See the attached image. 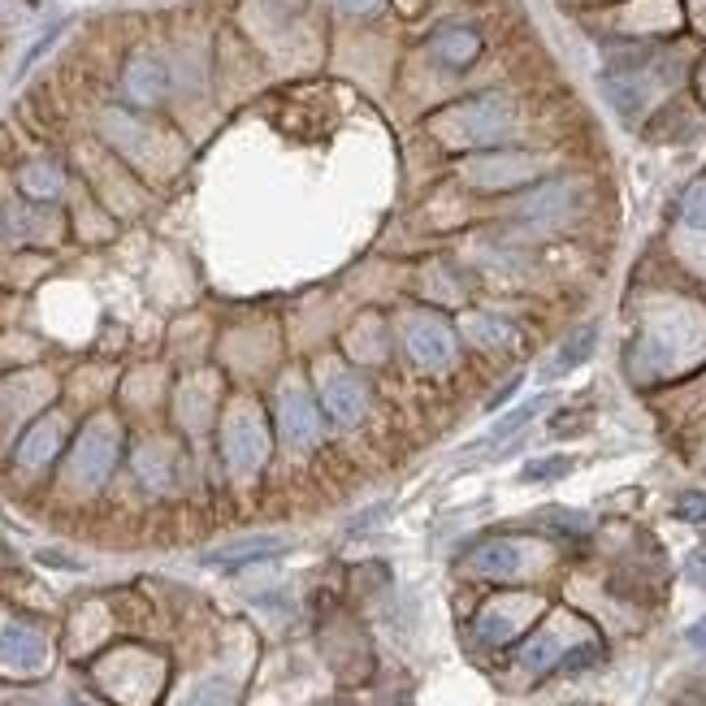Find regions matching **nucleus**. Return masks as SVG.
<instances>
[{
    "label": "nucleus",
    "mask_w": 706,
    "mask_h": 706,
    "mask_svg": "<svg viewBox=\"0 0 706 706\" xmlns=\"http://www.w3.org/2000/svg\"><path fill=\"white\" fill-rule=\"evenodd\" d=\"M117 459V429L109 420H91L74 446V459H70V472L83 481V486H100L109 477Z\"/></svg>",
    "instance_id": "nucleus-1"
},
{
    "label": "nucleus",
    "mask_w": 706,
    "mask_h": 706,
    "mask_svg": "<svg viewBox=\"0 0 706 706\" xmlns=\"http://www.w3.org/2000/svg\"><path fill=\"white\" fill-rule=\"evenodd\" d=\"M265 451H269V442H265L261 416L248 412V407L230 412V420H226V459H230V468L235 472H252V468H261Z\"/></svg>",
    "instance_id": "nucleus-2"
},
{
    "label": "nucleus",
    "mask_w": 706,
    "mask_h": 706,
    "mask_svg": "<svg viewBox=\"0 0 706 706\" xmlns=\"http://www.w3.org/2000/svg\"><path fill=\"white\" fill-rule=\"evenodd\" d=\"M0 659L13 672H39L48 664V642L30 625H4L0 629Z\"/></svg>",
    "instance_id": "nucleus-3"
},
{
    "label": "nucleus",
    "mask_w": 706,
    "mask_h": 706,
    "mask_svg": "<svg viewBox=\"0 0 706 706\" xmlns=\"http://www.w3.org/2000/svg\"><path fill=\"white\" fill-rule=\"evenodd\" d=\"M407 348L425 368H446L455 360V335L438 326L433 317H412L407 322Z\"/></svg>",
    "instance_id": "nucleus-4"
},
{
    "label": "nucleus",
    "mask_w": 706,
    "mask_h": 706,
    "mask_svg": "<svg viewBox=\"0 0 706 706\" xmlns=\"http://www.w3.org/2000/svg\"><path fill=\"white\" fill-rule=\"evenodd\" d=\"M429 52H433L442 65L464 70V65L477 61V52H481V35L468 30V26H442V30L429 39Z\"/></svg>",
    "instance_id": "nucleus-5"
},
{
    "label": "nucleus",
    "mask_w": 706,
    "mask_h": 706,
    "mask_svg": "<svg viewBox=\"0 0 706 706\" xmlns=\"http://www.w3.org/2000/svg\"><path fill=\"white\" fill-rule=\"evenodd\" d=\"M317 433H322V420H317V407L300 394V390H291L287 399H282V438L291 442V446H313L317 442Z\"/></svg>",
    "instance_id": "nucleus-6"
},
{
    "label": "nucleus",
    "mask_w": 706,
    "mask_h": 706,
    "mask_svg": "<svg viewBox=\"0 0 706 706\" xmlns=\"http://www.w3.org/2000/svg\"><path fill=\"white\" fill-rule=\"evenodd\" d=\"M282 551H287L282 538H243V542H230V546L204 555V564H213V568H243V564L274 559V555H282Z\"/></svg>",
    "instance_id": "nucleus-7"
},
{
    "label": "nucleus",
    "mask_w": 706,
    "mask_h": 706,
    "mask_svg": "<svg viewBox=\"0 0 706 706\" xmlns=\"http://www.w3.org/2000/svg\"><path fill=\"white\" fill-rule=\"evenodd\" d=\"M326 412L335 416V420H343V425H352V420H360L364 416V386L355 381L352 373H335L330 381H326Z\"/></svg>",
    "instance_id": "nucleus-8"
},
{
    "label": "nucleus",
    "mask_w": 706,
    "mask_h": 706,
    "mask_svg": "<svg viewBox=\"0 0 706 706\" xmlns=\"http://www.w3.org/2000/svg\"><path fill=\"white\" fill-rule=\"evenodd\" d=\"M56 446H61V420H56V416H43V420H35V425L26 429V438L17 442V464H22V468H35V464L52 459Z\"/></svg>",
    "instance_id": "nucleus-9"
},
{
    "label": "nucleus",
    "mask_w": 706,
    "mask_h": 706,
    "mask_svg": "<svg viewBox=\"0 0 706 706\" xmlns=\"http://www.w3.org/2000/svg\"><path fill=\"white\" fill-rule=\"evenodd\" d=\"M165 65L161 61H152V56H139V61H130V70H126V91H130V100H139V104H152V100H161L165 96Z\"/></svg>",
    "instance_id": "nucleus-10"
},
{
    "label": "nucleus",
    "mask_w": 706,
    "mask_h": 706,
    "mask_svg": "<svg viewBox=\"0 0 706 706\" xmlns=\"http://www.w3.org/2000/svg\"><path fill=\"white\" fill-rule=\"evenodd\" d=\"M507 161L512 156H486V161H477L468 169V178L481 182V187H507V182H520V178L533 174V161L529 156H516V165H507Z\"/></svg>",
    "instance_id": "nucleus-11"
},
{
    "label": "nucleus",
    "mask_w": 706,
    "mask_h": 706,
    "mask_svg": "<svg viewBox=\"0 0 706 706\" xmlns=\"http://www.w3.org/2000/svg\"><path fill=\"white\" fill-rule=\"evenodd\" d=\"M520 546L516 542H486L477 555H472V572L477 577H516L520 572Z\"/></svg>",
    "instance_id": "nucleus-12"
},
{
    "label": "nucleus",
    "mask_w": 706,
    "mask_h": 706,
    "mask_svg": "<svg viewBox=\"0 0 706 706\" xmlns=\"http://www.w3.org/2000/svg\"><path fill=\"white\" fill-rule=\"evenodd\" d=\"M568 209H572V187H546V191L529 196V200L516 209V217H525V222H555V217H564Z\"/></svg>",
    "instance_id": "nucleus-13"
},
{
    "label": "nucleus",
    "mask_w": 706,
    "mask_h": 706,
    "mask_svg": "<svg viewBox=\"0 0 706 706\" xmlns=\"http://www.w3.org/2000/svg\"><path fill=\"white\" fill-rule=\"evenodd\" d=\"M594 348H598V326H581L559 352H555V360H551V373L559 377V373H572L577 364H585L590 355H594Z\"/></svg>",
    "instance_id": "nucleus-14"
},
{
    "label": "nucleus",
    "mask_w": 706,
    "mask_h": 706,
    "mask_svg": "<svg viewBox=\"0 0 706 706\" xmlns=\"http://www.w3.org/2000/svg\"><path fill=\"white\" fill-rule=\"evenodd\" d=\"M22 191H26V196H35V200L56 196V191H61V169H56V165H48V161L26 165V169H22Z\"/></svg>",
    "instance_id": "nucleus-15"
},
{
    "label": "nucleus",
    "mask_w": 706,
    "mask_h": 706,
    "mask_svg": "<svg viewBox=\"0 0 706 706\" xmlns=\"http://www.w3.org/2000/svg\"><path fill=\"white\" fill-rule=\"evenodd\" d=\"M542 403H546V399H529V403H520L516 412H507V416H503V420L490 429V438H486V442H507L516 429H525V425H529V420L542 412Z\"/></svg>",
    "instance_id": "nucleus-16"
},
{
    "label": "nucleus",
    "mask_w": 706,
    "mask_h": 706,
    "mask_svg": "<svg viewBox=\"0 0 706 706\" xmlns=\"http://www.w3.org/2000/svg\"><path fill=\"white\" fill-rule=\"evenodd\" d=\"M468 335L486 348H507L512 343V326L499 317H468Z\"/></svg>",
    "instance_id": "nucleus-17"
},
{
    "label": "nucleus",
    "mask_w": 706,
    "mask_h": 706,
    "mask_svg": "<svg viewBox=\"0 0 706 706\" xmlns=\"http://www.w3.org/2000/svg\"><path fill=\"white\" fill-rule=\"evenodd\" d=\"M568 472H572V459L568 455H546V459H529L525 472H520V481H559Z\"/></svg>",
    "instance_id": "nucleus-18"
},
{
    "label": "nucleus",
    "mask_w": 706,
    "mask_h": 706,
    "mask_svg": "<svg viewBox=\"0 0 706 706\" xmlns=\"http://www.w3.org/2000/svg\"><path fill=\"white\" fill-rule=\"evenodd\" d=\"M182 706H235V694H230V685L226 681H200L191 694H187V703Z\"/></svg>",
    "instance_id": "nucleus-19"
},
{
    "label": "nucleus",
    "mask_w": 706,
    "mask_h": 706,
    "mask_svg": "<svg viewBox=\"0 0 706 706\" xmlns=\"http://www.w3.org/2000/svg\"><path fill=\"white\" fill-rule=\"evenodd\" d=\"M681 222H685L690 230H698V235H706V182H698V187H690V196L681 200Z\"/></svg>",
    "instance_id": "nucleus-20"
},
{
    "label": "nucleus",
    "mask_w": 706,
    "mask_h": 706,
    "mask_svg": "<svg viewBox=\"0 0 706 706\" xmlns=\"http://www.w3.org/2000/svg\"><path fill=\"white\" fill-rule=\"evenodd\" d=\"M677 516H681V520H690V525H703V520H706V494H703V490L681 494V499H677Z\"/></svg>",
    "instance_id": "nucleus-21"
},
{
    "label": "nucleus",
    "mask_w": 706,
    "mask_h": 706,
    "mask_svg": "<svg viewBox=\"0 0 706 706\" xmlns=\"http://www.w3.org/2000/svg\"><path fill=\"white\" fill-rule=\"evenodd\" d=\"M598 646L590 642V646H572L568 655H564V664H559V672H581V668H590V664H598Z\"/></svg>",
    "instance_id": "nucleus-22"
},
{
    "label": "nucleus",
    "mask_w": 706,
    "mask_h": 706,
    "mask_svg": "<svg viewBox=\"0 0 706 706\" xmlns=\"http://www.w3.org/2000/svg\"><path fill=\"white\" fill-rule=\"evenodd\" d=\"M685 638H690V646H694V651H703V655H706V616L694 625V629H690V633H685Z\"/></svg>",
    "instance_id": "nucleus-23"
},
{
    "label": "nucleus",
    "mask_w": 706,
    "mask_h": 706,
    "mask_svg": "<svg viewBox=\"0 0 706 706\" xmlns=\"http://www.w3.org/2000/svg\"><path fill=\"white\" fill-rule=\"evenodd\" d=\"M690 577H694L698 585H706V551H698V555L690 559Z\"/></svg>",
    "instance_id": "nucleus-24"
},
{
    "label": "nucleus",
    "mask_w": 706,
    "mask_h": 706,
    "mask_svg": "<svg viewBox=\"0 0 706 706\" xmlns=\"http://www.w3.org/2000/svg\"><path fill=\"white\" fill-rule=\"evenodd\" d=\"M339 4H343V9H352V13H364V9H373L377 0H339Z\"/></svg>",
    "instance_id": "nucleus-25"
},
{
    "label": "nucleus",
    "mask_w": 706,
    "mask_h": 706,
    "mask_svg": "<svg viewBox=\"0 0 706 706\" xmlns=\"http://www.w3.org/2000/svg\"><path fill=\"white\" fill-rule=\"evenodd\" d=\"M9 4H13V0H0V13H4V9H9Z\"/></svg>",
    "instance_id": "nucleus-26"
}]
</instances>
